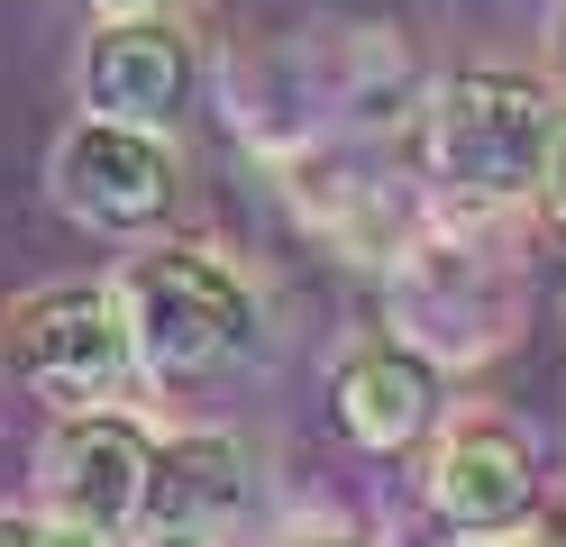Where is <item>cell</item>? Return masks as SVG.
Instances as JSON below:
<instances>
[{
    "instance_id": "obj_8",
    "label": "cell",
    "mask_w": 566,
    "mask_h": 547,
    "mask_svg": "<svg viewBox=\"0 0 566 547\" xmlns=\"http://www.w3.org/2000/svg\"><path fill=\"white\" fill-rule=\"evenodd\" d=\"M430 511H439L448 529L530 520V511H539V448H530L503 411L448 420L439 448H430Z\"/></svg>"
},
{
    "instance_id": "obj_7",
    "label": "cell",
    "mask_w": 566,
    "mask_h": 547,
    "mask_svg": "<svg viewBox=\"0 0 566 547\" xmlns=\"http://www.w3.org/2000/svg\"><path fill=\"white\" fill-rule=\"evenodd\" d=\"M247 493H256V474H247V448L229 429H174L156 438L147 456V502H137V547H220L238 529Z\"/></svg>"
},
{
    "instance_id": "obj_11",
    "label": "cell",
    "mask_w": 566,
    "mask_h": 547,
    "mask_svg": "<svg viewBox=\"0 0 566 547\" xmlns=\"http://www.w3.org/2000/svg\"><path fill=\"white\" fill-rule=\"evenodd\" d=\"M448 547H557V538L539 529V511H530V520H484V529H448Z\"/></svg>"
},
{
    "instance_id": "obj_6",
    "label": "cell",
    "mask_w": 566,
    "mask_h": 547,
    "mask_svg": "<svg viewBox=\"0 0 566 547\" xmlns=\"http://www.w3.org/2000/svg\"><path fill=\"white\" fill-rule=\"evenodd\" d=\"M147 456L156 438L128 411H55L46 448H38V511L46 520H92V529H137V502H147Z\"/></svg>"
},
{
    "instance_id": "obj_3",
    "label": "cell",
    "mask_w": 566,
    "mask_h": 547,
    "mask_svg": "<svg viewBox=\"0 0 566 547\" xmlns=\"http://www.w3.org/2000/svg\"><path fill=\"white\" fill-rule=\"evenodd\" d=\"M119 302L137 328V365L156 383H210L256 347V292L210 246H147L119 265Z\"/></svg>"
},
{
    "instance_id": "obj_5",
    "label": "cell",
    "mask_w": 566,
    "mask_h": 547,
    "mask_svg": "<svg viewBox=\"0 0 566 547\" xmlns=\"http://www.w3.org/2000/svg\"><path fill=\"white\" fill-rule=\"evenodd\" d=\"M46 192L92 238H156L174 219V201H184V165H174L165 128H128V119H92L83 109L55 137Z\"/></svg>"
},
{
    "instance_id": "obj_4",
    "label": "cell",
    "mask_w": 566,
    "mask_h": 547,
    "mask_svg": "<svg viewBox=\"0 0 566 547\" xmlns=\"http://www.w3.org/2000/svg\"><path fill=\"white\" fill-rule=\"evenodd\" d=\"M0 338H10L19 383L46 411H101V401H119L147 375L119 283H55V292H38V302H19L0 319Z\"/></svg>"
},
{
    "instance_id": "obj_15",
    "label": "cell",
    "mask_w": 566,
    "mask_h": 547,
    "mask_svg": "<svg viewBox=\"0 0 566 547\" xmlns=\"http://www.w3.org/2000/svg\"><path fill=\"white\" fill-rule=\"evenodd\" d=\"M0 547H38V520H19V511H0Z\"/></svg>"
},
{
    "instance_id": "obj_17",
    "label": "cell",
    "mask_w": 566,
    "mask_h": 547,
    "mask_svg": "<svg viewBox=\"0 0 566 547\" xmlns=\"http://www.w3.org/2000/svg\"><path fill=\"white\" fill-rule=\"evenodd\" d=\"M293 547H375V538H347V529H329V538H293Z\"/></svg>"
},
{
    "instance_id": "obj_12",
    "label": "cell",
    "mask_w": 566,
    "mask_h": 547,
    "mask_svg": "<svg viewBox=\"0 0 566 547\" xmlns=\"http://www.w3.org/2000/svg\"><path fill=\"white\" fill-rule=\"evenodd\" d=\"M539 210H548V229H566V109H557V128H548V165H539Z\"/></svg>"
},
{
    "instance_id": "obj_10",
    "label": "cell",
    "mask_w": 566,
    "mask_h": 547,
    "mask_svg": "<svg viewBox=\"0 0 566 547\" xmlns=\"http://www.w3.org/2000/svg\"><path fill=\"white\" fill-rule=\"evenodd\" d=\"M329 420L347 448H366V456H402L420 448V438L439 429V365L402 347V338H375L357 356H338V375H329Z\"/></svg>"
},
{
    "instance_id": "obj_13",
    "label": "cell",
    "mask_w": 566,
    "mask_h": 547,
    "mask_svg": "<svg viewBox=\"0 0 566 547\" xmlns=\"http://www.w3.org/2000/svg\"><path fill=\"white\" fill-rule=\"evenodd\" d=\"M38 547H137V538L92 529V520H46V511H38Z\"/></svg>"
},
{
    "instance_id": "obj_14",
    "label": "cell",
    "mask_w": 566,
    "mask_h": 547,
    "mask_svg": "<svg viewBox=\"0 0 566 547\" xmlns=\"http://www.w3.org/2000/svg\"><path fill=\"white\" fill-rule=\"evenodd\" d=\"M174 0H83V19H165Z\"/></svg>"
},
{
    "instance_id": "obj_16",
    "label": "cell",
    "mask_w": 566,
    "mask_h": 547,
    "mask_svg": "<svg viewBox=\"0 0 566 547\" xmlns=\"http://www.w3.org/2000/svg\"><path fill=\"white\" fill-rule=\"evenodd\" d=\"M548 64H557V83H566V0H557V28H548Z\"/></svg>"
},
{
    "instance_id": "obj_1",
    "label": "cell",
    "mask_w": 566,
    "mask_h": 547,
    "mask_svg": "<svg viewBox=\"0 0 566 547\" xmlns=\"http://www.w3.org/2000/svg\"><path fill=\"white\" fill-rule=\"evenodd\" d=\"M384 319H394V338L420 347L439 375L493 365L530 319L521 255H503V238H484V210H439L430 229L384 265Z\"/></svg>"
},
{
    "instance_id": "obj_2",
    "label": "cell",
    "mask_w": 566,
    "mask_h": 547,
    "mask_svg": "<svg viewBox=\"0 0 566 547\" xmlns=\"http://www.w3.org/2000/svg\"><path fill=\"white\" fill-rule=\"evenodd\" d=\"M548 128H557L548 83H530V73H448L411 109V156L439 210L503 219L521 201H539Z\"/></svg>"
},
{
    "instance_id": "obj_9",
    "label": "cell",
    "mask_w": 566,
    "mask_h": 547,
    "mask_svg": "<svg viewBox=\"0 0 566 547\" xmlns=\"http://www.w3.org/2000/svg\"><path fill=\"white\" fill-rule=\"evenodd\" d=\"M192 92V46L174 19H92L83 46V109L128 128H174Z\"/></svg>"
}]
</instances>
